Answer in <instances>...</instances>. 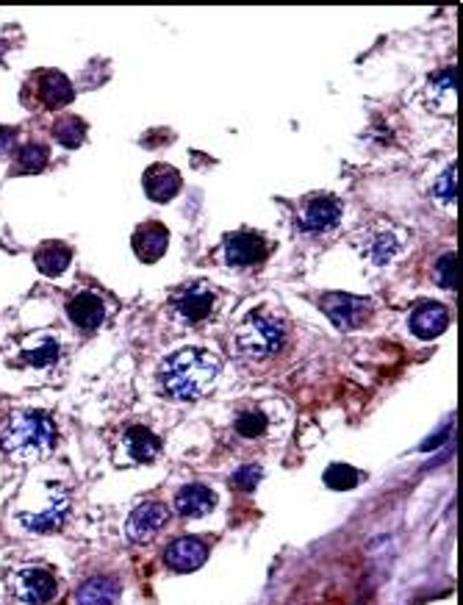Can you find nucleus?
<instances>
[{
	"mask_svg": "<svg viewBox=\"0 0 463 605\" xmlns=\"http://www.w3.org/2000/svg\"><path fill=\"white\" fill-rule=\"evenodd\" d=\"M425 100L433 112L452 117L458 112V67H444L433 72L425 87Z\"/></svg>",
	"mask_w": 463,
	"mask_h": 605,
	"instance_id": "9",
	"label": "nucleus"
},
{
	"mask_svg": "<svg viewBox=\"0 0 463 605\" xmlns=\"http://www.w3.org/2000/svg\"><path fill=\"white\" fill-rule=\"evenodd\" d=\"M67 509H70V500L62 489H54V494H50V502L47 509L39 511V514H22V525L29 527V531L34 534H54L62 527L64 517H67Z\"/></svg>",
	"mask_w": 463,
	"mask_h": 605,
	"instance_id": "17",
	"label": "nucleus"
},
{
	"mask_svg": "<svg viewBox=\"0 0 463 605\" xmlns=\"http://www.w3.org/2000/svg\"><path fill=\"white\" fill-rule=\"evenodd\" d=\"M267 256V239L255 231H239L225 236V261L230 267H255Z\"/></svg>",
	"mask_w": 463,
	"mask_h": 605,
	"instance_id": "10",
	"label": "nucleus"
},
{
	"mask_svg": "<svg viewBox=\"0 0 463 605\" xmlns=\"http://www.w3.org/2000/svg\"><path fill=\"white\" fill-rule=\"evenodd\" d=\"M161 452V442L159 436L147 431L142 425L128 427L122 436V456L128 464H150Z\"/></svg>",
	"mask_w": 463,
	"mask_h": 605,
	"instance_id": "13",
	"label": "nucleus"
},
{
	"mask_svg": "<svg viewBox=\"0 0 463 605\" xmlns=\"http://www.w3.org/2000/svg\"><path fill=\"white\" fill-rule=\"evenodd\" d=\"M56 444V425L45 411L14 409L0 417V450L14 461H39Z\"/></svg>",
	"mask_w": 463,
	"mask_h": 605,
	"instance_id": "2",
	"label": "nucleus"
},
{
	"mask_svg": "<svg viewBox=\"0 0 463 605\" xmlns=\"http://www.w3.org/2000/svg\"><path fill=\"white\" fill-rule=\"evenodd\" d=\"M37 97L45 109H62L72 100V84L67 81V75L47 70L39 75V87H37Z\"/></svg>",
	"mask_w": 463,
	"mask_h": 605,
	"instance_id": "20",
	"label": "nucleus"
},
{
	"mask_svg": "<svg viewBox=\"0 0 463 605\" xmlns=\"http://www.w3.org/2000/svg\"><path fill=\"white\" fill-rule=\"evenodd\" d=\"M14 139H17L14 128H0V156H9L12 153Z\"/></svg>",
	"mask_w": 463,
	"mask_h": 605,
	"instance_id": "31",
	"label": "nucleus"
},
{
	"mask_svg": "<svg viewBox=\"0 0 463 605\" xmlns=\"http://www.w3.org/2000/svg\"><path fill=\"white\" fill-rule=\"evenodd\" d=\"M59 356H62V344L54 336H42L34 347H29L22 352V359L34 367H47V364H54Z\"/></svg>",
	"mask_w": 463,
	"mask_h": 605,
	"instance_id": "24",
	"label": "nucleus"
},
{
	"mask_svg": "<svg viewBox=\"0 0 463 605\" xmlns=\"http://www.w3.org/2000/svg\"><path fill=\"white\" fill-rule=\"evenodd\" d=\"M67 317L72 319L75 327H81V331H95L109 317V306L106 300H103L97 292L92 289H84L79 294H72L70 302H67Z\"/></svg>",
	"mask_w": 463,
	"mask_h": 605,
	"instance_id": "12",
	"label": "nucleus"
},
{
	"mask_svg": "<svg viewBox=\"0 0 463 605\" xmlns=\"http://www.w3.org/2000/svg\"><path fill=\"white\" fill-rule=\"evenodd\" d=\"M145 192L156 203H169V200L181 192V175L169 164H153L145 170Z\"/></svg>",
	"mask_w": 463,
	"mask_h": 605,
	"instance_id": "16",
	"label": "nucleus"
},
{
	"mask_svg": "<svg viewBox=\"0 0 463 605\" xmlns=\"http://www.w3.org/2000/svg\"><path fill=\"white\" fill-rule=\"evenodd\" d=\"M167 247H169V231L164 228L161 222H145V225H139V228H136V234H134V253L142 261H147V264L159 261L167 253Z\"/></svg>",
	"mask_w": 463,
	"mask_h": 605,
	"instance_id": "18",
	"label": "nucleus"
},
{
	"mask_svg": "<svg viewBox=\"0 0 463 605\" xmlns=\"http://www.w3.org/2000/svg\"><path fill=\"white\" fill-rule=\"evenodd\" d=\"M447 325H450V311L442 302H419V306L410 311V331L419 339L442 336L447 331Z\"/></svg>",
	"mask_w": 463,
	"mask_h": 605,
	"instance_id": "15",
	"label": "nucleus"
},
{
	"mask_svg": "<svg viewBox=\"0 0 463 605\" xmlns=\"http://www.w3.org/2000/svg\"><path fill=\"white\" fill-rule=\"evenodd\" d=\"M209 559V547H205L200 539L194 536H184V539H175L167 552H164V561L169 569L175 572H192V569H200Z\"/></svg>",
	"mask_w": 463,
	"mask_h": 605,
	"instance_id": "14",
	"label": "nucleus"
},
{
	"mask_svg": "<svg viewBox=\"0 0 463 605\" xmlns=\"http://www.w3.org/2000/svg\"><path fill=\"white\" fill-rule=\"evenodd\" d=\"M358 481H361V475H358V469H352L350 464H330L325 469V484L336 492H347V489L358 486Z\"/></svg>",
	"mask_w": 463,
	"mask_h": 605,
	"instance_id": "26",
	"label": "nucleus"
},
{
	"mask_svg": "<svg viewBox=\"0 0 463 605\" xmlns=\"http://www.w3.org/2000/svg\"><path fill=\"white\" fill-rule=\"evenodd\" d=\"M214 309H217V292L211 289V284H205V281L186 284L172 294V311L184 322L209 319Z\"/></svg>",
	"mask_w": 463,
	"mask_h": 605,
	"instance_id": "5",
	"label": "nucleus"
},
{
	"mask_svg": "<svg viewBox=\"0 0 463 605\" xmlns=\"http://www.w3.org/2000/svg\"><path fill=\"white\" fill-rule=\"evenodd\" d=\"M72 259V250L62 242H47L42 244L37 253H34V264L42 275H47V278H56V275H62L67 269Z\"/></svg>",
	"mask_w": 463,
	"mask_h": 605,
	"instance_id": "22",
	"label": "nucleus"
},
{
	"mask_svg": "<svg viewBox=\"0 0 463 605\" xmlns=\"http://www.w3.org/2000/svg\"><path fill=\"white\" fill-rule=\"evenodd\" d=\"M167 519H169V509L164 506V502H142V506L134 509L131 517H128L125 536L136 544H142V542L156 536L167 525Z\"/></svg>",
	"mask_w": 463,
	"mask_h": 605,
	"instance_id": "11",
	"label": "nucleus"
},
{
	"mask_svg": "<svg viewBox=\"0 0 463 605\" xmlns=\"http://www.w3.org/2000/svg\"><path fill=\"white\" fill-rule=\"evenodd\" d=\"M45 164H47V147L39 145V142H29L17 153V170L25 172V175H34V172L45 170Z\"/></svg>",
	"mask_w": 463,
	"mask_h": 605,
	"instance_id": "25",
	"label": "nucleus"
},
{
	"mask_svg": "<svg viewBox=\"0 0 463 605\" xmlns=\"http://www.w3.org/2000/svg\"><path fill=\"white\" fill-rule=\"evenodd\" d=\"M120 600V584L114 577H89L81 589L75 592L79 605H117Z\"/></svg>",
	"mask_w": 463,
	"mask_h": 605,
	"instance_id": "21",
	"label": "nucleus"
},
{
	"mask_svg": "<svg viewBox=\"0 0 463 605\" xmlns=\"http://www.w3.org/2000/svg\"><path fill=\"white\" fill-rule=\"evenodd\" d=\"M435 278L444 289H455L458 286V256L455 253H447L442 256L439 267H435Z\"/></svg>",
	"mask_w": 463,
	"mask_h": 605,
	"instance_id": "29",
	"label": "nucleus"
},
{
	"mask_svg": "<svg viewBox=\"0 0 463 605\" xmlns=\"http://www.w3.org/2000/svg\"><path fill=\"white\" fill-rule=\"evenodd\" d=\"M342 220V200L333 195H311L302 200L297 225L308 234H322L336 228Z\"/></svg>",
	"mask_w": 463,
	"mask_h": 605,
	"instance_id": "6",
	"label": "nucleus"
},
{
	"mask_svg": "<svg viewBox=\"0 0 463 605\" xmlns=\"http://www.w3.org/2000/svg\"><path fill=\"white\" fill-rule=\"evenodd\" d=\"M217 506V494L203 486V484H192V486H184L181 492L175 494V511L181 517H205L211 514Z\"/></svg>",
	"mask_w": 463,
	"mask_h": 605,
	"instance_id": "19",
	"label": "nucleus"
},
{
	"mask_svg": "<svg viewBox=\"0 0 463 605\" xmlns=\"http://www.w3.org/2000/svg\"><path fill=\"white\" fill-rule=\"evenodd\" d=\"M259 481H261V467L259 464H247V467L236 469L234 477H230V484L242 492H252L255 486H259Z\"/></svg>",
	"mask_w": 463,
	"mask_h": 605,
	"instance_id": "30",
	"label": "nucleus"
},
{
	"mask_svg": "<svg viewBox=\"0 0 463 605\" xmlns=\"http://www.w3.org/2000/svg\"><path fill=\"white\" fill-rule=\"evenodd\" d=\"M12 592L25 605H47L56 594V577L47 569H20L12 577Z\"/></svg>",
	"mask_w": 463,
	"mask_h": 605,
	"instance_id": "7",
	"label": "nucleus"
},
{
	"mask_svg": "<svg viewBox=\"0 0 463 605\" xmlns=\"http://www.w3.org/2000/svg\"><path fill=\"white\" fill-rule=\"evenodd\" d=\"M54 139L64 147H81L84 139H87V122L72 117V114H64L54 122Z\"/></svg>",
	"mask_w": 463,
	"mask_h": 605,
	"instance_id": "23",
	"label": "nucleus"
},
{
	"mask_svg": "<svg viewBox=\"0 0 463 605\" xmlns=\"http://www.w3.org/2000/svg\"><path fill=\"white\" fill-rule=\"evenodd\" d=\"M219 369L222 364L211 350L184 347L161 364L159 384L172 400H200L214 389Z\"/></svg>",
	"mask_w": 463,
	"mask_h": 605,
	"instance_id": "1",
	"label": "nucleus"
},
{
	"mask_svg": "<svg viewBox=\"0 0 463 605\" xmlns=\"http://www.w3.org/2000/svg\"><path fill=\"white\" fill-rule=\"evenodd\" d=\"M433 197L439 200L442 206H452L458 200V164H450L442 175L439 181L433 186Z\"/></svg>",
	"mask_w": 463,
	"mask_h": 605,
	"instance_id": "27",
	"label": "nucleus"
},
{
	"mask_svg": "<svg viewBox=\"0 0 463 605\" xmlns=\"http://www.w3.org/2000/svg\"><path fill=\"white\" fill-rule=\"evenodd\" d=\"M236 431L244 436V439H255L267 431V417L261 411H242L236 417Z\"/></svg>",
	"mask_w": 463,
	"mask_h": 605,
	"instance_id": "28",
	"label": "nucleus"
},
{
	"mask_svg": "<svg viewBox=\"0 0 463 605\" xmlns=\"http://www.w3.org/2000/svg\"><path fill=\"white\" fill-rule=\"evenodd\" d=\"M355 247L372 261V264H389L402 247V236L397 228H385V225H375V228H367L361 236L355 239Z\"/></svg>",
	"mask_w": 463,
	"mask_h": 605,
	"instance_id": "8",
	"label": "nucleus"
},
{
	"mask_svg": "<svg viewBox=\"0 0 463 605\" xmlns=\"http://www.w3.org/2000/svg\"><path fill=\"white\" fill-rule=\"evenodd\" d=\"M319 309L330 317V322L336 327H342V331H352V327H361L369 319L372 300L344 294V292H327V294L319 297Z\"/></svg>",
	"mask_w": 463,
	"mask_h": 605,
	"instance_id": "4",
	"label": "nucleus"
},
{
	"mask_svg": "<svg viewBox=\"0 0 463 605\" xmlns=\"http://www.w3.org/2000/svg\"><path fill=\"white\" fill-rule=\"evenodd\" d=\"M289 325L272 309H252L234 327V347L244 361L275 359L286 347Z\"/></svg>",
	"mask_w": 463,
	"mask_h": 605,
	"instance_id": "3",
	"label": "nucleus"
}]
</instances>
